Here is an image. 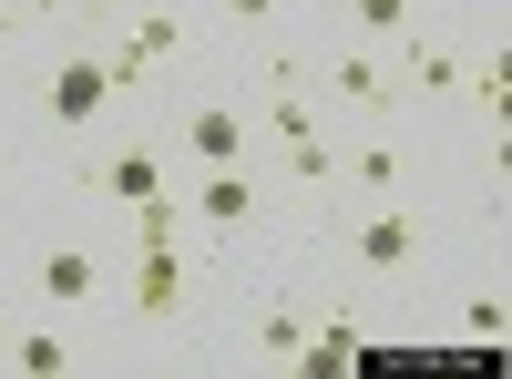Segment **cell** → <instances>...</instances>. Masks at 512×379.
<instances>
[{"label":"cell","instance_id":"obj_1","mask_svg":"<svg viewBox=\"0 0 512 379\" xmlns=\"http://www.w3.org/2000/svg\"><path fill=\"white\" fill-rule=\"evenodd\" d=\"M205 287H216V246H195L185 236H134V267H123V308H134L144 328H175Z\"/></svg>","mask_w":512,"mask_h":379},{"label":"cell","instance_id":"obj_2","mask_svg":"<svg viewBox=\"0 0 512 379\" xmlns=\"http://www.w3.org/2000/svg\"><path fill=\"white\" fill-rule=\"evenodd\" d=\"M185 226H195L205 246H236L246 226H267V164H195Z\"/></svg>","mask_w":512,"mask_h":379},{"label":"cell","instance_id":"obj_3","mask_svg":"<svg viewBox=\"0 0 512 379\" xmlns=\"http://www.w3.org/2000/svg\"><path fill=\"white\" fill-rule=\"evenodd\" d=\"M420 246H431V226H420L400 195H379L369 216H359V236H349V267H359V277H410Z\"/></svg>","mask_w":512,"mask_h":379},{"label":"cell","instance_id":"obj_4","mask_svg":"<svg viewBox=\"0 0 512 379\" xmlns=\"http://www.w3.org/2000/svg\"><path fill=\"white\" fill-rule=\"evenodd\" d=\"M41 103H52V123H72V134L113 113V72H103V41H93V31H82L72 52L52 62V93H41Z\"/></svg>","mask_w":512,"mask_h":379},{"label":"cell","instance_id":"obj_5","mask_svg":"<svg viewBox=\"0 0 512 379\" xmlns=\"http://www.w3.org/2000/svg\"><path fill=\"white\" fill-rule=\"evenodd\" d=\"M93 195L123 205V216H134V205H154V195H164V144H154V134H123V144L93 164Z\"/></svg>","mask_w":512,"mask_h":379},{"label":"cell","instance_id":"obj_6","mask_svg":"<svg viewBox=\"0 0 512 379\" xmlns=\"http://www.w3.org/2000/svg\"><path fill=\"white\" fill-rule=\"evenodd\" d=\"M185 164H256V113L246 103H195L185 113Z\"/></svg>","mask_w":512,"mask_h":379},{"label":"cell","instance_id":"obj_7","mask_svg":"<svg viewBox=\"0 0 512 379\" xmlns=\"http://www.w3.org/2000/svg\"><path fill=\"white\" fill-rule=\"evenodd\" d=\"M256 123L277 134V154L318 134V103H308V72H297V62H267V93H256Z\"/></svg>","mask_w":512,"mask_h":379},{"label":"cell","instance_id":"obj_8","mask_svg":"<svg viewBox=\"0 0 512 379\" xmlns=\"http://www.w3.org/2000/svg\"><path fill=\"white\" fill-rule=\"evenodd\" d=\"M328 93L349 103V113H400V103H410V82L379 62V52H338V62H328Z\"/></svg>","mask_w":512,"mask_h":379},{"label":"cell","instance_id":"obj_9","mask_svg":"<svg viewBox=\"0 0 512 379\" xmlns=\"http://www.w3.org/2000/svg\"><path fill=\"white\" fill-rule=\"evenodd\" d=\"M103 257H93V246H52V257H41V298H52V308H103Z\"/></svg>","mask_w":512,"mask_h":379},{"label":"cell","instance_id":"obj_10","mask_svg":"<svg viewBox=\"0 0 512 379\" xmlns=\"http://www.w3.org/2000/svg\"><path fill=\"white\" fill-rule=\"evenodd\" d=\"M349 359H359V318L349 308H318V328L297 339V379H338Z\"/></svg>","mask_w":512,"mask_h":379},{"label":"cell","instance_id":"obj_11","mask_svg":"<svg viewBox=\"0 0 512 379\" xmlns=\"http://www.w3.org/2000/svg\"><path fill=\"white\" fill-rule=\"evenodd\" d=\"M318 328V308H297V298H267L256 308V359L267 369H297V339Z\"/></svg>","mask_w":512,"mask_h":379},{"label":"cell","instance_id":"obj_12","mask_svg":"<svg viewBox=\"0 0 512 379\" xmlns=\"http://www.w3.org/2000/svg\"><path fill=\"white\" fill-rule=\"evenodd\" d=\"M82 349L72 339H52V328H11V349H0V369H21V379H62Z\"/></svg>","mask_w":512,"mask_h":379},{"label":"cell","instance_id":"obj_13","mask_svg":"<svg viewBox=\"0 0 512 379\" xmlns=\"http://www.w3.org/2000/svg\"><path fill=\"white\" fill-rule=\"evenodd\" d=\"M400 82H410V93H461V52H451V41H410V62H400Z\"/></svg>","mask_w":512,"mask_h":379},{"label":"cell","instance_id":"obj_14","mask_svg":"<svg viewBox=\"0 0 512 379\" xmlns=\"http://www.w3.org/2000/svg\"><path fill=\"white\" fill-rule=\"evenodd\" d=\"M461 82H472V103L492 113V134H502V123H512V52H502V41H492V52H482L472 72H461Z\"/></svg>","mask_w":512,"mask_h":379},{"label":"cell","instance_id":"obj_15","mask_svg":"<svg viewBox=\"0 0 512 379\" xmlns=\"http://www.w3.org/2000/svg\"><path fill=\"white\" fill-rule=\"evenodd\" d=\"M338 175H349L359 195H390V185H400V154H390V144H379V134H369L359 154H338Z\"/></svg>","mask_w":512,"mask_h":379},{"label":"cell","instance_id":"obj_16","mask_svg":"<svg viewBox=\"0 0 512 379\" xmlns=\"http://www.w3.org/2000/svg\"><path fill=\"white\" fill-rule=\"evenodd\" d=\"M502 328H512V308H502V287H472V298H461V339H482V349H502Z\"/></svg>","mask_w":512,"mask_h":379},{"label":"cell","instance_id":"obj_17","mask_svg":"<svg viewBox=\"0 0 512 379\" xmlns=\"http://www.w3.org/2000/svg\"><path fill=\"white\" fill-rule=\"evenodd\" d=\"M349 21H359L369 41H400V31H410V0H349Z\"/></svg>","mask_w":512,"mask_h":379},{"label":"cell","instance_id":"obj_18","mask_svg":"<svg viewBox=\"0 0 512 379\" xmlns=\"http://www.w3.org/2000/svg\"><path fill=\"white\" fill-rule=\"evenodd\" d=\"M277 11V0H226V21H267Z\"/></svg>","mask_w":512,"mask_h":379},{"label":"cell","instance_id":"obj_19","mask_svg":"<svg viewBox=\"0 0 512 379\" xmlns=\"http://www.w3.org/2000/svg\"><path fill=\"white\" fill-rule=\"evenodd\" d=\"M0 349H11V308H0Z\"/></svg>","mask_w":512,"mask_h":379},{"label":"cell","instance_id":"obj_20","mask_svg":"<svg viewBox=\"0 0 512 379\" xmlns=\"http://www.w3.org/2000/svg\"><path fill=\"white\" fill-rule=\"evenodd\" d=\"M0 164H11V134H0Z\"/></svg>","mask_w":512,"mask_h":379}]
</instances>
